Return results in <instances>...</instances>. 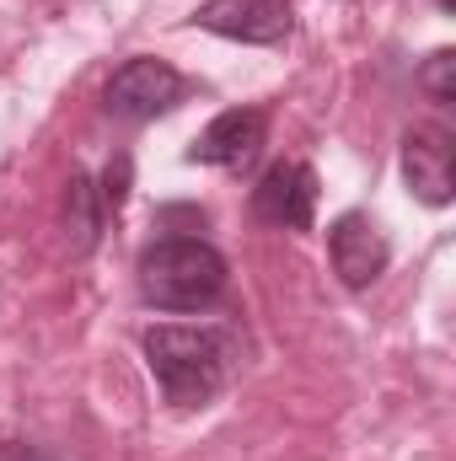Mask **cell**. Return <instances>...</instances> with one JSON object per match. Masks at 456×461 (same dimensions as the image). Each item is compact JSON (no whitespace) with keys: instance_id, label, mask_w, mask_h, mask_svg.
Masks as SVG:
<instances>
[{"instance_id":"6da1fadb","label":"cell","mask_w":456,"mask_h":461,"mask_svg":"<svg viewBox=\"0 0 456 461\" xmlns=\"http://www.w3.org/2000/svg\"><path fill=\"white\" fill-rule=\"evenodd\" d=\"M140 348H145V365H150L156 386H161L167 402H178V408L210 402V397L231 381V365H236V344H231L226 328L161 322V328H150V333L140 339Z\"/></svg>"},{"instance_id":"7a4b0ae2","label":"cell","mask_w":456,"mask_h":461,"mask_svg":"<svg viewBox=\"0 0 456 461\" xmlns=\"http://www.w3.org/2000/svg\"><path fill=\"white\" fill-rule=\"evenodd\" d=\"M226 258L199 236H161L140 252V295L161 312H205L226 295Z\"/></svg>"},{"instance_id":"3957f363","label":"cell","mask_w":456,"mask_h":461,"mask_svg":"<svg viewBox=\"0 0 456 461\" xmlns=\"http://www.w3.org/2000/svg\"><path fill=\"white\" fill-rule=\"evenodd\" d=\"M183 97H188V81H183L167 59H156V54L123 59L114 76H108V86H103L108 113L123 118V123H150V118L172 113Z\"/></svg>"},{"instance_id":"277c9868","label":"cell","mask_w":456,"mask_h":461,"mask_svg":"<svg viewBox=\"0 0 456 461\" xmlns=\"http://www.w3.org/2000/svg\"><path fill=\"white\" fill-rule=\"evenodd\" d=\"M403 177L408 188L430 204V210H446L456 199V140L451 129L441 123H419L403 134Z\"/></svg>"},{"instance_id":"5b68a950","label":"cell","mask_w":456,"mask_h":461,"mask_svg":"<svg viewBox=\"0 0 456 461\" xmlns=\"http://www.w3.org/2000/svg\"><path fill=\"white\" fill-rule=\"evenodd\" d=\"M252 215L263 226L306 230L317 215V172L306 161H274L252 188Z\"/></svg>"},{"instance_id":"8992f818","label":"cell","mask_w":456,"mask_h":461,"mask_svg":"<svg viewBox=\"0 0 456 461\" xmlns=\"http://www.w3.org/2000/svg\"><path fill=\"white\" fill-rule=\"evenodd\" d=\"M328 258H333V274L349 290H370L387 274V263H392V241L381 236V226L370 215L349 210V215H339L328 226Z\"/></svg>"},{"instance_id":"52a82bcc","label":"cell","mask_w":456,"mask_h":461,"mask_svg":"<svg viewBox=\"0 0 456 461\" xmlns=\"http://www.w3.org/2000/svg\"><path fill=\"white\" fill-rule=\"evenodd\" d=\"M194 27L205 32H221V38H236V43H285L296 16H290V0H205L194 11Z\"/></svg>"},{"instance_id":"ba28073f","label":"cell","mask_w":456,"mask_h":461,"mask_svg":"<svg viewBox=\"0 0 456 461\" xmlns=\"http://www.w3.org/2000/svg\"><path fill=\"white\" fill-rule=\"evenodd\" d=\"M263 140H269V113H263V108H226L221 118H210V123L199 129V140H194L188 161L242 172V167H252V161H258Z\"/></svg>"},{"instance_id":"9c48e42d","label":"cell","mask_w":456,"mask_h":461,"mask_svg":"<svg viewBox=\"0 0 456 461\" xmlns=\"http://www.w3.org/2000/svg\"><path fill=\"white\" fill-rule=\"evenodd\" d=\"M103 221H108V210H103V199H97L92 177H87V172H76V177H70V199H65L70 247H76V252H92V247H97V230H103Z\"/></svg>"},{"instance_id":"30bf717a","label":"cell","mask_w":456,"mask_h":461,"mask_svg":"<svg viewBox=\"0 0 456 461\" xmlns=\"http://www.w3.org/2000/svg\"><path fill=\"white\" fill-rule=\"evenodd\" d=\"M419 92H424L435 108H451L456 103V54L451 49H435V54L419 65Z\"/></svg>"},{"instance_id":"8fae6325","label":"cell","mask_w":456,"mask_h":461,"mask_svg":"<svg viewBox=\"0 0 456 461\" xmlns=\"http://www.w3.org/2000/svg\"><path fill=\"white\" fill-rule=\"evenodd\" d=\"M123 194H129V156H118L114 167L103 172V188H97V199H103V210H108V215H118Z\"/></svg>"},{"instance_id":"7c38bea8","label":"cell","mask_w":456,"mask_h":461,"mask_svg":"<svg viewBox=\"0 0 456 461\" xmlns=\"http://www.w3.org/2000/svg\"><path fill=\"white\" fill-rule=\"evenodd\" d=\"M0 461H54V456L32 440H0Z\"/></svg>"}]
</instances>
